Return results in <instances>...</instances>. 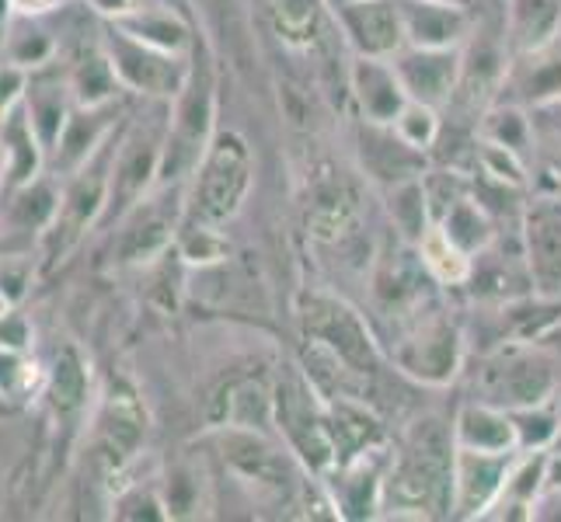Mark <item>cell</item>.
<instances>
[{
	"instance_id": "cell-2",
	"label": "cell",
	"mask_w": 561,
	"mask_h": 522,
	"mask_svg": "<svg viewBox=\"0 0 561 522\" xmlns=\"http://www.w3.org/2000/svg\"><path fill=\"white\" fill-rule=\"evenodd\" d=\"M0 317H8V300H4V293H0Z\"/></svg>"
},
{
	"instance_id": "cell-1",
	"label": "cell",
	"mask_w": 561,
	"mask_h": 522,
	"mask_svg": "<svg viewBox=\"0 0 561 522\" xmlns=\"http://www.w3.org/2000/svg\"><path fill=\"white\" fill-rule=\"evenodd\" d=\"M11 8L22 14H43V11L60 8V0H11Z\"/></svg>"
}]
</instances>
